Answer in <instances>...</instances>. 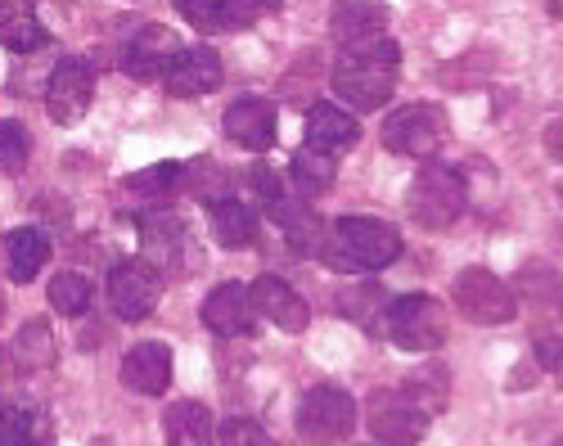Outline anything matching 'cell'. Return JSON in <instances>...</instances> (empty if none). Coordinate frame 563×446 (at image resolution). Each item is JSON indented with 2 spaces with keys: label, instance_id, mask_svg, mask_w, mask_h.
I'll return each instance as SVG.
<instances>
[{
  "label": "cell",
  "instance_id": "1",
  "mask_svg": "<svg viewBox=\"0 0 563 446\" xmlns=\"http://www.w3.org/2000/svg\"><path fill=\"white\" fill-rule=\"evenodd\" d=\"M397 73H401V51H397V41L384 36V41H374V46L343 51L330 81H334V96L347 100L356 113H374L393 100Z\"/></svg>",
  "mask_w": 563,
  "mask_h": 446
},
{
  "label": "cell",
  "instance_id": "2",
  "mask_svg": "<svg viewBox=\"0 0 563 446\" xmlns=\"http://www.w3.org/2000/svg\"><path fill=\"white\" fill-rule=\"evenodd\" d=\"M320 257L339 271H384L388 261L401 257V235L379 216H343L334 221V235Z\"/></svg>",
  "mask_w": 563,
  "mask_h": 446
},
{
  "label": "cell",
  "instance_id": "3",
  "mask_svg": "<svg viewBox=\"0 0 563 446\" xmlns=\"http://www.w3.org/2000/svg\"><path fill=\"white\" fill-rule=\"evenodd\" d=\"M464 176L455 167H442V163H424L419 176L410 181V216L419 221L424 231H446L460 221L464 212Z\"/></svg>",
  "mask_w": 563,
  "mask_h": 446
},
{
  "label": "cell",
  "instance_id": "4",
  "mask_svg": "<svg viewBox=\"0 0 563 446\" xmlns=\"http://www.w3.org/2000/svg\"><path fill=\"white\" fill-rule=\"evenodd\" d=\"M388 338L401 347V352H438L446 343V330H451V316L446 306L433 298V293H406L388 306Z\"/></svg>",
  "mask_w": 563,
  "mask_h": 446
},
{
  "label": "cell",
  "instance_id": "5",
  "mask_svg": "<svg viewBox=\"0 0 563 446\" xmlns=\"http://www.w3.org/2000/svg\"><path fill=\"white\" fill-rule=\"evenodd\" d=\"M451 302L468 325H509L519 316V302H514L509 285L492 276L487 266H464L451 285Z\"/></svg>",
  "mask_w": 563,
  "mask_h": 446
},
{
  "label": "cell",
  "instance_id": "6",
  "mask_svg": "<svg viewBox=\"0 0 563 446\" xmlns=\"http://www.w3.org/2000/svg\"><path fill=\"white\" fill-rule=\"evenodd\" d=\"M446 145V113L438 104H406L384 118V149L401 158H433Z\"/></svg>",
  "mask_w": 563,
  "mask_h": 446
},
{
  "label": "cell",
  "instance_id": "7",
  "mask_svg": "<svg viewBox=\"0 0 563 446\" xmlns=\"http://www.w3.org/2000/svg\"><path fill=\"white\" fill-rule=\"evenodd\" d=\"M356 428V401L334 388V383H320L311 392H302L298 401V433L316 446H339L347 442Z\"/></svg>",
  "mask_w": 563,
  "mask_h": 446
},
{
  "label": "cell",
  "instance_id": "8",
  "mask_svg": "<svg viewBox=\"0 0 563 446\" xmlns=\"http://www.w3.org/2000/svg\"><path fill=\"white\" fill-rule=\"evenodd\" d=\"M140 253H145V261L158 276H190V266H195L190 231H185V221L172 212L140 216Z\"/></svg>",
  "mask_w": 563,
  "mask_h": 446
},
{
  "label": "cell",
  "instance_id": "9",
  "mask_svg": "<svg viewBox=\"0 0 563 446\" xmlns=\"http://www.w3.org/2000/svg\"><path fill=\"white\" fill-rule=\"evenodd\" d=\"M158 298H163V276L145 257H135V261L126 257L109 271V306L122 321H150Z\"/></svg>",
  "mask_w": 563,
  "mask_h": 446
},
{
  "label": "cell",
  "instance_id": "10",
  "mask_svg": "<svg viewBox=\"0 0 563 446\" xmlns=\"http://www.w3.org/2000/svg\"><path fill=\"white\" fill-rule=\"evenodd\" d=\"M90 96H96V73L81 55H64L45 81V113H51L59 126H73L86 118Z\"/></svg>",
  "mask_w": 563,
  "mask_h": 446
},
{
  "label": "cell",
  "instance_id": "11",
  "mask_svg": "<svg viewBox=\"0 0 563 446\" xmlns=\"http://www.w3.org/2000/svg\"><path fill=\"white\" fill-rule=\"evenodd\" d=\"M365 424L384 446H415L419 437L429 433V415L419 406H410V401L401 397V388L397 392H374Z\"/></svg>",
  "mask_w": 563,
  "mask_h": 446
},
{
  "label": "cell",
  "instance_id": "12",
  "mask_svg": "<svg viewBox=\"0 0 563 446\" xmlns=\"http://www.w3.org/2000/svg\"><path fill=\"white\" fill-rule=\"evenodd\" d=\"M388 19H393L388 0H334V10H330V36L339 41L343 51L374 46V41H384Z\"/></svg>",
  "mask_w": 563,
  "mask_h": 446
},
{
  "label": "cell",
  "instance_id": "13",
  "mask_svg": "<svg viewBox=\"0 0 563 446\" xmlns=\"http://www.w3.org/2000/svg\"><path fill=\"white\" fill-rule=\"evenodd\" d=\"M221 126H225V136L240 145V149L266 154L279 141V109L271 100H262V96H249V100H234L225 109Z\"/></svg>",
  "mask_w": 563,
  "mask_h": 446
},
{
  "label": "cell",
  "instance_id": "14",
  "mask_svg": "<svg viewBox=\"0 0 563 446\" xmlns=\"http://www.w3.org/2000/svg\"><path fill=\"white\" fill-rule=\"evenodd\" d=\"M180 51H185V46L176 41L172 27H163V23H145V27H140V32L126 41L122 68H126L135 81H163Z\"/></svg>",
  "mask_w": 563,
  "mask_h": 446
},
{
  "label": "cell",
  "instance_id": "15",
  "mask_svg": "<svg viewBox=\"0 0 563 446\" xmlns=\"http://www.w3.org/2000/svg\"><path fill=\"white\" fill-rule=\"evenodd\" d=\"M217 86H221V55L212 46H185L163 77V91L172 100H195L217 91Z\"/></svg>",
  "mask_w": 563,
  "mask_h": 446
},
{
  "label": "cell",
  "instance_id": "16",
  "mask_svg": "<svg viewBox=\"0 0 563 446\" xmlns=\"http://www.w3.org/2000/svg\"><path fill=\"white\" fill-rule=\"evenodd\" d=\"M199 316H203V325H208L212 334H221V338H240V334L253 330L257 306H253V293H249L244 285H217V289L203 298Z\"/></svg>",
  "mask_w": 563,
  "mask_h": 446
},
{
  "label": "cell",
  "instance_id": "17",
  "mask_svg": "<svg viewBox=\"0 0 563 446\" xmlns=\"http://www.w3.org/2000/svg\"><path fill=\"white\" fill-rule=\"evenodd\" d=\"M249 293H253L257 316H266L271 325L289 330V334H302V330L311 325V306H307V298H302L294 285L275 280V276H262V280H257Z\"/></svg>",
  "mask_w": 563,
  "mask_h": 446
},
{
  "label": "cell",
  "instance_id": "18",
  "mask_svg": "<svg viewBox=\"0 0 563 446\" xmlns=\"http://www.w3.org/2000/svg\"><path fill=\"white\" fill-rule=\"evenodd\" d=\"M122 383L140 397H163L172 383V347L150 338V343H135L122 356Z\"/></svg>",
  "mask_w": 563,
  "mask_h": 446
},
{
  "label": "cell",
  "instance_id": "19",
  "mask_svg": "<svg viewBox=\"0 0 563 446\" xmlns=\"http://www.w3.org/2000/svg\"><path fill=\"white\" fill-rule=\"evenodd\" d=\"M271 221H279V231H285V244H289L298 257H320L324 244H330V226H324V221L311 212V203L285 199V203L275 208Z\"/></svg>",
  "mask_w": 563,
  "mask_h": 446
},
{
  "label": "cell",
  "instance_id": "20",
  "mask_svg": "<svg viewBox=\"0 0 563 446\" xmlns=\"http://www.w3.org/2000/svg\"><path fill=\"white\" fill-rule=\"evenodd\" d=\"M361 141V126L352 113L334 109V104H316L307 109V145L320 149V154H339V149H352Z\"/></svg>",
  "mask_w": 563,
  "mask_h": 446
},
{
  "label": "cell",
  "instance_id": "21",
  "mask_svg": "<svg viewBox=\"0 0 563 446\" xmlns=\"http://www.w3.org/2000/svg\"><path fill=\"white\" fill-rule=\"evenodd\" d=\"M0 46L19 55L45 46V27L36 19L32 0H0Z\"/></svg>",
  "mask_w": 563,
  "mask_h": 446
},
{
  "label": "cell",
  "instance_id": "22",
  "mask_svg": "<svg viewBox=\"0 0 563 446\" xmlns=\"http://www.w3.org/2000/svg\"><path fill=\"white\" fill-rule=\"evenodd\" d=\"M167 446H212V411L203 401H176L163 415Z\"/></svg>",
  "mask_w": 563,
  "mask_h": 446
},
{
  "label": "cell",
  "instance_id": "23",
  "mask_svg": "<svg viewBox=\"0 0 563 446\" xmlns=\"http://www.w3.org/2000/svg\"><path fill=\"white\" fill-rule=\"evenodd\" d=\"M5 253H10V276L19 285H27L41 276V266L51 261V239H45L36 226H19L5 235Z\"/></svg>",
  "mask_w": 563,
  "mask_h": 446
},
{
  "label": "cell",
  "instance_id": "24",
  "mask_svg": "<svg viewBox=\"0 0 563 446\" xmlns=\"http://www.w3.org/2000/svg\"><path fill=\"white\" fill-rule=\"evenodd\" d=\"M212 235H217L221 248H249V244L257 239V216H253V208L240 203V199L217 203V208H212Z\"/></svg>",
  "mask_w": 563,
  "mask_h": 446
},
{
  "label": "cell",
  "instance_id": "25",
  "mask_svg": "<svg viewBox=\"0 0 563 446\" xmlns=\"http://www.w3.org/2000/svg\"><path fill=\"white\" fill-rule=\"evenodd\" d=\"M334 176H339L334 154H320V149H311V145H302V149L294 154V186L302 190V199L324 194V190L334 186Z\"/></svg>",
  "mask_w": 563,
  "mask_h": 446
},
{
  "label": "cell",
  "instance_id": "26",
  "mask_svg": "<svg viewBox=\"0 0 563 446\" xmlns=\"http://www.w3.org/2000/svg\"><path fill=\"white\" fill-rule=\"evenodd\" d=\"M446 392H451V383H446V370L442 366H424V370L406 375V383H401V397L410 401V406L424 411L429 420L446 406Z\"/></svg>",
  "mask_w": 563,
  "mask_h": 446
},
{
  "label": "cell",
  "instance_id": "27",
  "mask_svg": "<svg viewBox=\"0 0 563 446\" xmlns=\"http://www.w3.org/2000/svg\"><path fill=\"white\" fill-rule=\"evenodd\" d=\"M185 176V163H154L145 171H131L122 181V194H135V199H167Z\"/></svg>",
  "mask_w": 563,
  "mask_h": 446
},
{
  "label": "cell",
  "instance_id": "28",
  "mask_svg": "<svg viewBox=\"0 0 563 446\" xmlns=\"http://www.w3.org/2000/svg\"><path fill=\"white\" fill-rule=\"evenodd\" d=\"M180 186L190 190L195 199H203V203H225L230 199V176L212 163V158H195V163H185V176H180Z\"/></svg>",
  "mask_w": 563,
  "mask_h": 446
},
{
  "label": "cell",
  "instance_id": "29",
  "mask_svg": "<svg viewBox=\"0 0 563 446\" xmlns=\"http://www.w3.org/2000/svg\"><path fill=\"white\" fill-rule=\"evenodd\" d=\"M339 316L356 321V325H374V321H384L388 311H384V289L379 285H347L339 293Z\"/></svg>",
  "mask_w": 563,
  "mask_h": 446
},
{
  "label": "cell",
  "instance_id": "30",
  "mask_svg": "<svg viewBox=\"0 0 563 446\" xmlns=\"http://www.w3.org/2000/svg\"><path fill=\"white\" fill-rule=\"evenodd\" d=\"M14 361H19L23 370H45V366H51V361H55L51 325H45V321L23 325V330H19V338H14Z\"/></svg>",
  "mask_w": 563,
  "mask_h": 446
},
{
  "label": "cell",
  "instance_id": "31",
  "mask_svg": "<svg viewBox=\"0 0 563 446\" xmlns=\"http://www.w3.org/2000/svg\"><path fill=\"white\" fill-rule=\"evenodd\" d=\"M51 306L59 311V316H81V311L90 306V280L77 276V271H59L51 280Z\"/></svg>",
  "mask_w": 563,
  "mask_h": 446
},
{
  "label": "cell",
  "instance_id": "32",
  "mask_svg": "<svg viewBox=\"0 0 563 446\" xmlns=\"http://www.w3.org/2000/svg\"><path fill=\"white\" fill-rule=\"evenodd\" d=\"M176 10H180V19H190V27H199V32H234L225 0H176Z\"/></svg>",
  "mask_w": 563,
  "mask_h": 446
},
{
  "label": "cell",
  "instance_id": "33",
  "mask_svg": "<svg viewBox=\"0 0 563 446\" xmlns=\"http://www.w3.org/2000/svg\"><path fill=\"white\" fill-rule=\"evenodd\" d=\"M32 154V136H27V126L5 118L0 122V171H19Z\"/></svg>",
  "mask_w": 563,
  "mask_h": 446
},
{
  "label": "cell",
  "instance_id": "34",
  "mask_svg": "<svg viewBox=\"0 0 563 446\" xmlns=\"http://www.w3.org/2000/svg\"><path fill=\"white\" fill-rule=\"evenodd\" d=\"M249 194L257 199V208H266L275 216V208L285 203V186H279V176L266 167V163H253L249 167Z\"/></svg>",
  "mask_w": 563,
  "mask_h": 446
},
{
  "label": "cell",
  "instance_id": "35",
  "mask_svg": "<svg viewBox=\"0 0 563 446\" xmlns=\"http://www.w3.org/2000/svg\"><path fill=\"white\" fill-rule=\"evenodd\" d=\"M221 446H275V442H271V433H266L257 420L230 415V420L221 424Z\"/></svg>",
  "mask_w": 563,
  "mask_h": 446
},
{
  "label": "cell",
  "instance_id": "36",
  "mask_svg": "<svg viewBox=\"0 0 563 446\" xmlns=\"http://www.w3.org/2000/svg\"><path fill=\"white\" fill-rule=\"evenodd\" d=\"M225 5H230V27H253L266 14H275L285 0H225Z\"/></svg>",
  "mask_w": 563,
  "mask_h": 446
},
{
  "label": "cell",
  "instance_id": "37",
  "mask_svg": "<svg viewBox=\"0 0 563 446\" xmlns=\"http://www.w3.org/2000/svg\"><path fill=\"white\" fill-rule=\"evenodd\" d=\"M32 420L23 411H0V446H27Z\"/></svg>",
  "mask_w": 563,
  "mask_h": 446
},
{
  "label": "cell",
  "instance_id": "38",
  "mask_svg": "<svg viewBox=\"0 0 563 446\" xmlns=\"http://www.w3.org/2000/svg\"><path fill=\"white\" fill-rule=\"evenodd\" d=\"M537 356H541V366H550L559 375V383H563V338H541Z\"/></svg>",
  "mask_w": 563,
  "mask_h": 446
},
{
  "label": "cell",
  "instance_id": "39",
  "mask_svg": "<svg viewBox=\"0 0 563 446\" xmlns=\"http://www.w3.org/2000/svg\"><path fill=\"white\" fill-rule=\"evenodd\" d=\"M545 154H550L554 163H563V118H554V122L545 126Z\"/></svg>",
  "mask_w": 563,
  "mask_h": 446
},
{
  "label": "cell",
  "instance_id": "40",
  "mask_svg": "<svg viewBox=\"0 0 563 446\" xmlns=\"http://www.w3.org/2000/svg\"><path fill=\"white\" fill-rule=\"evenodd\" d=\"M545 10H550L554 19H563V0H545Z\"/></svg>",
  "mask_w": 563,
  "mask_h": 446
},
{
  "label": "cell",
  "instance_id": "41",
  "mask_svg": "<svg viewBox=\"0 0 563 446\" xmlns=\"http://www.w3.org/2000/svg\"><path fill=\"white\" fill-rule=\"evenodd\" d=\"M0 321H5V298H0Z\"/></svg>",
  "mask_w": 563,
  "mask_h": 446
},
{
  "label": "cell",
  "instance_id": "42",
  "mask_svg": "<svg viewBox=\"0 0 563 446\" xmlns=\"http://www.w3.org/2000/svg\"><path fill=\"white\" fill-rule=\"evenodd\" d=\"M96 446H113V442H109V437H100V442H96Z\"/></svg>",
  "mask_w": 563,
  "mask_h": 446
},
{
  "label": "cell",
  "instance_id": "43",
  "mask_svg": "<svg viewBox=\"0 0 563 446\" xmlns=\"http://www.w3.org/2000/svg\"><path fill=\"white\" fill-rule=\"evenodd\" d=\"M559 199H563V181H559Z\"/></svg>",
  "mask_w": 563,
  "mask_h": 446
},
{
  "label": "cell",
  "instance_id": "44",
  "mask_svg": "<svg viewBox=\"0 0 563 446\" xmlns=\"http://www.w3.org/2000/svg\"><path fill=\"white\" fill-rule=\"evenodd\" d=\"M554 446H563V437H559V442H554Z\"/></svg>",
  "mask_w": 563,
  "mask_h": 446
},
{
  "label": "cell",
  "instance_id": "45",
  "mask_svg": "<svg viewBox=\"0 0 563 446\" xmlns=\"http://www.w3.org/2000/svg\"><path fill=\"white\" fill-rule=\"evenodd\" d=\"M27 446H32V442H27Z\"/></svg>",
  "mask_w": 563,
  "mask_h": 446
}]
</instances>
